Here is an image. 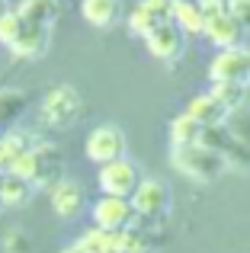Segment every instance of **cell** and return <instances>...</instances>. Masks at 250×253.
I'll return each instance as SVG.
<instances>
[{"instance_id":"1","label":"cell","mask_w":250,"mask_h":253,"mask_svg":"<svg viewBox=\"0 0 250 253\" xmlns=\"http://www.w3.org/2000/svg\"><path fill=\"white\" fill-rule=\"evenodd\" d=\"M170 164H173V170H180L193 183H215L225 170H231L218 151H212L202 141L199 144H183V148H170Z\"/></svg>"},{"instance_id":"2","label":"cell","mask_w":250,"mask_h":253,"mask_svg":"<svg viewBox=\"0 0 250 253\" xmlns=\"http://www.w3.org/2000/svg\"><path fill=\"white\" fill-rule=\"evenodd\" d=\"M83 112V96L74 84H55L39 103V122L48 128H71Z\"/></svg>"},{"instance_id":"3","label":"cell","mask_w":250,"mask_h":253,"mask_svg":"<svg viewBox=\"0 0 250 253\" xmlns=\"http://www.w3.org/2000/svg\"><path fill=\"white\" fill-rule=\"evenodd\" d=\"M131 209L138 221H157L170 211V186L157 176H141L138 189L131 192Z\"/></svg>"},{"instance_id":"4","label":"cell","mask_w":250,"mask_h":253,"mask_svg":"<svg viewBox=\"0 0 250 253\" xmlns=\"http://www.w3.org/2000/svg\"><path fill=\"white\" fill-rule=\"evenodd\" d=\"M125 151H128V141H125V131L119 125H96L83 141V154L96 167L119 161V157H125Z\"/></svg>"},{"instance_id":"5","label":"cell","mask_w":250,"mask_h":253,"mask_svg":"<svg viewBox=\"0 0 250 253\" xmlns=\"http://www.w3.org/2000/svg\"><path fill=\"white\" fill-rule=\"evenodd\" d=\"M141 183V170H138L135 161L128 157H119L113 164H103L96 170V186H100L103 196H119V199H131V192Z\"/></svg>"},{"instance_id":"6","label":"cell","mask_w":250,"mask_h":253,"mask_svg":"<svg viewBox=\"0 0 250 253\" xmlns=\"http://www.w3.org/2000/svg\"><path fill=\"white\" fill-rule=\"evenodd\" d=\"M90 218H93V228L100 231H125L138 221L135 209H131V199H119V196H100L90 205Z\"/></svg>"},{"instance_id":"7","label":"cell","mask_w":250,"mask_h":253,"mask_svg":"<svg viewBox=\"0 0 250 253\" xmlns=\"http://www.w3.org/2000/svg\"><path fill=\"white\" fill-rule=\"evenodd\" d=\"M144 48H148V55L157 58L161 64H173V61H180L183 51H186V36H183L173 23H164L144 39Z\"/></svg>"},{"instance_id":"8","label":"cell","mask_w":250,"mask_h":253,"mask_svg":"<svg viewBox=\"0 0 250 253\" xmlns=\"http://www.w3.org/2000/svg\"><path fill=\"white\" fill-rule=\"evenodd\" d=\"M206 39L215 45L218 51L228 48H244L247 42V29L231 16V13H218V16H206Z\"/></svg>"},{"instance_id":"9","label":"cell","mask_w":250,"mask_h":253,"mask_svg":"<svg viewBox=\"0 0 250 253\" xmlns=\"http://www.w3.org/2000/svg\"><path fill=\"white\" fill-rule=\"evenodd\" d=\"M48 202L58 218H77L83 211V205H87V192H83V186L77 179H58L48 189Z\"/></svg>"},{"instance_id":"10","label":"cell","mask_w":250,"mask_h":253,"mask_svg":"<svg viewBox=\"0 0 250 253\" xmlns=\"http://www.w3.org/2000/svg\"><path fill=\"white\" fill-rule=\"evenodd\" d=\"M51 48V29L45 26H23L19 39L10 45V55L19 58V61H39L45 58Z\"/></svg>"},{"instance_id":"11","label":"cell","mask_w":250,"mask_h":253,"mask_svg":"<svg viewBox=\"0 0 250 253\" xmlns=\"http://www.w3.org/2000/svg\"><path fill=\"white\" fill-rule=\"evenodd\" d=\"M16 13H19V19H23V26L55 29L58 16H61V3H58V0H19Z\"/></svg>"},{"instance_id":"12","label":"cell","mask_w":250,"mask_h":253,"mask_svg":"<svg viewBox=\"0 0 250 253\" xmlns=\"http://www.w3.org/2000/svg\"><path fill=\"white\" fill-rule=\"evenodd\" d=\"M170 23L183 32V36H206V16H202L196 0H173V16Z\"/></svg>"},{"instance_id":"13","label":"cell","mask_w":250,"mask_h":253,"mask_svg":"<svg viewBox=\"0 0 250 253\" xmlns=\"http://www.w3.org/2000/svg\"><path fill=\"white\" fill-rule=\"evenodd\" d=\"M186 112L193 119H199L202 128H215V125H225L228 122V109L212 96V93H199V96H193V99H189V106H186Z\"/></svg>"},{"instance_id":"14","label":"cell","mask_w":250,"mask_h":253,"mask_svg":"<svg viewBox=\"0 0 250 253\" xmlns=\"http://www.w3.org/2000/svg\"><path fill=\"white\" fill-rule=\"evenodd\" d=\"M81 13L90 26L109 29V26H116L119 16H122V0H81Z\"/></svg>"},{"instance_id":"15","label":"cell","mask_w":250,"mask_h":253,"mask_svg":"<svg viewBox=\"0 0 250 253\" xmlns=\"http://www.w3.org/2000/svg\"><path fill=\"white\" fill-rule=\"evenodd\" d=\"M170 148H183V144H199L202 141V122L193 119L189 112H180L176 119H170Z\"/></svg>"},{"instance_id":"16","label":"cell","mask_w":250,"mask_h":253,"mask_svg":"<svg viewBox=\"0 0 250 253\" xmlns=\"http://www.w3.org/2000/svg\"><path fill=\"white\" fill-rule=\"evenodd\" d=\"M32 192H36L32 183L3 173V183H0V205H3V209H19V205H26L32 199Z\"/></svg>"},{"instance_id":"17","label":"cell","mask_w":250,"mask_h":253,"mask_svg":"<svg viewBox=\"0 0 250 253\" xmlns=\"http://www.w3.org/2000/svg\"><path fill=\"white\" fill-rule=\"evenodd\" d=\"M208 93H212V96L228 109V116L247 106V86H241V84H212Z\"/></svg>"},{"instance_id":"18","label":"cell","mask_w":250,"mask_h":253,"mask_svg":"<svg viewBox=\"0 0 250 253\" xmlns=\"http://www.w3.org/2000/svg\"><path fill=\"white\" fill-rule=\"evenodd\" d=\"M39 154H36V144H32L29 151H23L19 157H13L10 161V167H6V173L10 176H19V179H26V183H32L36 186V179H39Z\"/></svg>"},{"instance_id":"19","label":"cell","mask_w":250,"mask_h":253,"mask_svg":"<svg viewBox=\"0 0 250 253\" xmlns=\"http://www.w3.org/2000/svg\"><path fill=\"white\" fill-rule=\"evenodd\" d=\"M19 32H23V19H19V13L16 10L0 13V45H3V48H10V45L16 42Z\"/></svg>"},{"instance_id":"20","label":"cell","mask_w":250,"mask_h":253,"mask_svg":"<svg viewBox=\"0 0 250 253\" xmlns=\"http://www.w3.org/2000/svg\"><path fill=\"white\" fill-rule=\"evenodd\" d=\"M225 125H228V131H231L238 141H244L247 148H250V106H244V109H238V112H231Z\"/></svg>"},{"instance_id":"21","label":"cell","mask_w":250,"mask_h":253,"mask_svg":"<svg viewBox=\"0 0 250 253\" xmlns=\"http://www.w3.org/2000/svg\"><path fill=\"white\" fill-rule=\"evenodd\" d=\"M138 6H141L157 26L170 23V16H173V0H138Z\"/></svg>"},{"instance_id":"22","label":"cell","mask_w":250,"mask_h":253,"mask_svg":"<svg viewBox=\"0 0 250 253\" xmlns=\"http://www.w3.org/2000/svg\"><path fill=\"white\" fill-rule=\"evenodd\" d=\"M3 247H6V253H29V234L26 231H19V228H13L10 234L3 237Z\"/></svg>"},{"instance_id":"23","label":"cell","mask_w":250,"mask_h":253,"mask_svg":"<svg viewBox=\"0 0 250 253\" xmlns=\"http://www.w3.org/2000/svg\"><path fill=\"white\" fill-rule=\"evenodd\" d=\"M228 13L244 26L247 36H250V0H228Z\"/></svg>"},{"instance_id":"24","label":"cell","mask_w":250,"mask_h":253,"mask_svg":"<svg viewBox=\"0 0 250 253\" xmlns=\"http://www.w3.org/2000/svg\"><path fill=\"white\" fill-rule=\"evenodd\" d=\"M6 10H10V6H6V0H0V13H6Z\"/></svg>"},{"instance_id":"25","label":"cell","mask_w":250,"mask_h":253,"mask_svg":"<svg viewBox=\"0 0 250 253\" xmlns=\"http://www.w3.org/2000/svg\"><path fill=\"white\" fill-rule=\"evenodd\" d=\"M0 183H3V170H0Z\"/></svg>"},{"instance_id":"26","label":"cell","mask_w":250,"mask_h":253,"mask_svg":"<svg viewBox=\"0 0 250 253\" xmlns=\"http://www.w3.org/2000/svg\"><path fill=\"white\" fill-rule=\"evenodd\" d=\"M0 209H3V205H0Z\"/></svg>"}]
</instances>
